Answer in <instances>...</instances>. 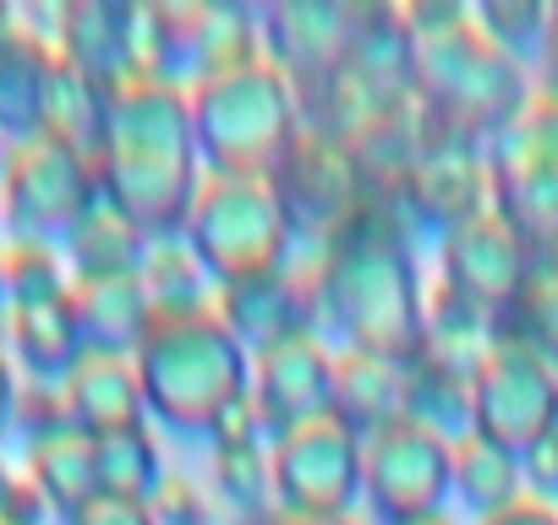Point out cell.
I'll use <instances>...</instances> for the list:
<instances>
[{"instance_id":"obj_1","label":"cell","mask_w":558,"mask_h":525,"mask_svg":"<svg viewBox=\"0 0 558 525\" xmlns=\"http://www.w3.org/2000/svg\"><path fill=\"white\" fill-rule=\"evenodd\" d=\"M449 476L460 481V498L471 509H509L520 492V460L482 432H460V454Z\"/></svg>"},{"instance_id":"obj_2","label":"cell","mask_w":558,"mask_h":525,"mask_svg":"<svg viewBox=\"0 0 558 525\" xmlns=\"http://www.w3.org/2000/svg\"><path fill=\"white\" fill-rule=\"evenodd\" d=\"M520 476H531L542 498H558V427H547V432H542V438L525 449V465H520Z\"/></svg>"}]
</instances>
